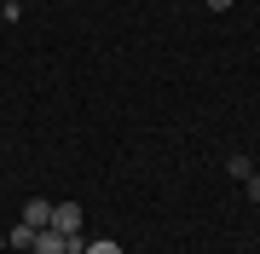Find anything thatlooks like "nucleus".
<instances>
[{
	"instance_id": "nucleus-1",
	"label": "nucleus",
	"mask_w": 260,
	"mask_h": 254,
	"mask_svg": "<svg viewBox=\"0 0 260 254\" xmlns=\"http://www.w3.org/2000/svg\"><path fill=\"white\" fill-rule=\"evenodd\" d=\"M52 226L58 231H81V202H52Z\"/></svg>"
},
{
	"instance_id": "nucleus-2",
	"label": "nucleus",
	"mask_w": 260,
	"mask_h": 254,
	"mask_svg": "<svg viewBox=\"0 0 260 254\" xmlns=\"http://www.w3.org/2000/svg\"><path fill=\"white\" fill-rule=\"evenodd\" d=\"M23 226H35V231H47V226H52V208L41 202V197H29V202H23Z\"/></svg>"
},
{
	"instance_id": "nucleus-3",
	"label": "nucleus",
	"mask_w": 260,
	"mask_h": 254,
	"mask_svg": "<svg viewBox=\"0 0 260 254\" xmlns=\"http://www.w3.org/2000/svg\"><path fill=\"white\" fill-rule=\"evenodd\" d=\"M6 248H35V226H23V220H18L12 237H6Z\"/></svg>"
},
{
	"instance_id": "nucleus-4",
	"label": "nucleus",
	"mask_w": 260,
	"mask_h": 254,
	"mask_svg": "<svg viewBox=\"0 0 260 254\" xmlns=\"http://www.w3.org/2000/svg\"><path fill=\"white\" fill-rule=\"evenodd\" d=\"M81 254H121V243H116V237H93Z\"/></svg>"
},
{
	"instance_id": "nucleus-5",
	"label": "nucleus",
	"mask_w": 260,
	"mask_h": 254,
	"mask_svg": "<svg viewBox=\"0 0 260 254\" xmlns=\"http://www.w3.org/2000/svg\"><path fill=\"white\" fill-rule=\"evenodd\" d=\"M225 168H232V179H249V173H254V162H249V156H232Z\"/></svg>"
},
{
	"instance_id": "nucleus-6",
	"label": "nucleus",
	"mask_w": 260,
	"mask_h": 254,
	"mask_svg": "<svg viewBox=\"0 0 260 254\" xmlns=\"http://www.w3.org/2000/svg\"><path fill=\"white\" fill-rule=\"evenodd\" d=\"M243 185H249V197L260 202V173H249V179H243Z\"/></svg>"
},
{
	"instance_id": "nucleus-7",
	"label": "nucleus",
	"mask_w": 260,
	"mask_h": 254,
	"mask_svg": "<svg viewBox=\"0 0 260 254\" xmlns=\"http://www.w3.org/2000/svg\"><path fill=\"white\" fill-rule=\"evenodd\" d=\"M203 6H208V12H232V0H203Z\"/></svg>"
},
{
	"instance_id": "nucleus-8",
	"label": "nucleus",
	"mask_w": 260,
	"mask_h": 254,
	"mask_svg": "<svg viewBox=\"0 0 260 254\" xmlns=\"http://www.w3.org/2000/svg\"><path fill=\"white\" fill-rule=\"evenodd\" d=\"M0 254H6V237H0Z\"/></svg>"
},
{
	"instance_id": "nucleus-9",
	"label": "nucleus",
	"mask_w": 260,
	"mask_h": 254,
	"mask_svg": "<svg viewBox=\"0 0 260 254\" xmlns=\"http://www.w3.org/2000/svg\"><path fill=\"white\" fill-rule=\"evenodd\" d=\"M6 6H18V0H6Z\"/></svg>"
}]
</instances>
